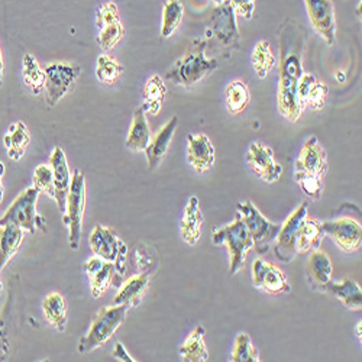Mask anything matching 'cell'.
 <instances>
[{"label": "cell", "mask_w": 362, "mask_h": 362, "mask_svg": "<svg viewBox=\"0 0 362 362\" xmlns=\"http://www.w3.org/2000/svg\"><path fill=\"white\" fill-rule=\"evenodd\" d=\"M4 174H5V165H4V163H0V202H2L4 194H5V187H4V183H2Z\"/></svg>", "instance_id": "obj_47"}, {"label": "cell", "mask_w": 362, "mask_h": 362, "mask_svg": "<svg viewBox=\"0 0 362 362\" xmlns=\"http://www.w3.org/2000/svg\"><path fill=\"white\" fill-rule=\"evenodd\" d=\"M325 291L337 297L344 306L352 310H361L362 308V288L361 286L352 280L345 279L339 283H332V280L326 284Z\"/></svg>", "instance_id": "obj_25"}, {"label": "cell", "mask_w": 362, "mask_h": 362, "mask_svg": "<svg viewBox=\"0 0 362 362\" xmlns=\"http://www.w3.org/2000/svg\"><path fill=\"white\" fill-rule=\"evenodd\" d=\"M204 334L206 330L202 325H197L185 341V344L180 346L178 352L181 359L185 362H206L209 361V351L204 344Z\"/></svg>", "instance_id": "obj_28"}, {"label": "cell", "mask_w": 362, "mask_h": 362, "mask_svg": "<svg viewBox=\"0 0 362 362\" xmlns=\"http://www.w3.org/2000/svg\"><path fill=\"white\" fill-rule=\"evenodd\" d=\"M149 287V274L141 273L128 279L115 296V305H125L129 309L139 306Z\"/></svg>", "instance_id": "obj_22"}, {"label": "cell", "mask_w": 362, "mask_h": 362, "mask_svg": "<svg viewBox=\"0 0 362 362\" xmlns=\"http://www.w3.org/2000/svg\"><path fill=\"white\" fill-rule=\"evenodd\" d=\"M23 81L31 88V92L38 96L45 88V70L41 69L37 58L33 54L23 55Z\"/></svg>", "instance_id": "obj_34"}, {"label": "cell", "mask_w": 362, "mask_h": 362, "mask_svg": "<svg viewBox=\"0 0 362 362\" xmlns=\"http://www.w3.org/2000/svg\"><path fill=\"white\" fill-rule=\"evenodd\" d=\"M361 329H362V323H361V322H358V323H356V327H355V332H356V337L359 338V341H361V338H362V332H361Z\"/></svg>", "instance_id": "obj_49"}, {"label": "cell", "mask_w": 362, "mask_h": 362, "mask_svg": "<svg viewBox=\"0 0 362 362\" xmlns=\"http://www.w3.org/2000/svg\"><path fill=\"white\" fill-rule=\"evenodd\" d=\"M42 312L49 325L58 332L67 329V303L59 293H49L42 300Z\"/></svg>", "instance_id": "obj_30"}, {"label": "cell", "mask_w": 362, "mask_h": 362, "mask_svg": "<svg viewBox=\"0 0 362 362\" xmlns=\"http://www.w3.org/2000/svg\"><path fill=\"white\" fill-rule=\"evenodd\" d=\"M236 214H239V216L243 218L244 223L247 225L254 240L255 251L259 255L268 252L271 245L274 244L281 225L269 222L250 199H247L244 203L236 204Z\"/></svg>", "instance_id": "obj_7"}, {"label": "cell", "mask_w": 362, "mask_h": 362, "mask_svg": "<svg viewBox=\"0 0 362 362\" xmlns=\"http://www.w3.org/2000/svg\"><path fill=\"white\" fill-rule=\"evenodd\" d=\"M309 21L317 35L332 47L337 41V11L332 0H303Z\"/></svg>", "instance_id": "obj_11"}, {"label": "cell", "mask_w": 362, "mask_h": 362, "mask_svg": "<svg viewBox=\"0 0 362 362\" xmlns=\"http://www.w3.org/2000/svg\"><path fill=\"white\" fill-rule=\"evenodd\" d=\"M206 41H215L223 51V54L240 49V34L236 23V13L226 4L216 5L209 19L206 29Z\"/></svg>", "instance_id": "obj_6"}, {"label": "cell", "mask_w": 362, "mask_h": 362, "mask_svg": "<svg viewBox=\"0 0 362 362\" xmlns=\"http://www.w3.org/2000/svg\"><path fill=\"white\" fill-rule=\"evenodd\" d=\"M177 127H178V117L174 116L157 132L154 138H151L148 146L144 151L146 156L149 171L157 170L163 163V160L165 158L171 141L174 138V134L177 131Z\"/></svg>", "instance_id": "obj_20"}, {"label": "cell", "mask_w": 362, "mask_h": 362, "mask_svg": "<svg viewBox=\"0 0 362 362\" xmlns=\"http://www.w3.org/2000/svg\"><path fill=\"white\" fill-rule=\"evenodd\" d=\"M233 362H258L259 361V352L252 344L251 338L245 332H240L235 338L233 351H232V359Z\"/></svg>", "instance_id": "obj_37"}, {"label": "cell", "mask_w": 362, "mask_h": 362, "mask_svg": "<svg viewBox=\"0 0 362 362\" xmlns=\"http://www.w3.org/2000/svg\"><path fill=\"white\" fill-rule=\"evenodd\" d=\"M4 71H5V59H4L2 48H0V86L4 83Z\"/></svg>", "instance_id": "obj_48"}, {"label": "cell", "mask_w": 362, "mask_h": 362, "mask_svg": "<svg viewBox=\"0 0 362 362\" xmlns=\"http://www.w3.org/2000/svg\"><path fill=\"white\" fill-rule=\"evenodd\" d=\"M207 41L206 38H197L192 42L189 51L178 58L173 67L167 71L165 78L174 84L192 87L200 83L203 78L216 71L219 62L216 58L207 57Z\"/></svg>", "instance_id": "obj_2"}, {"label": "cell", "mask_w": 362, "mask_h": 362, "mask_svg": "<svg viewBox=\"0 0 362 362\" xmlns=\"http://www.w3.org/2000/svg\"><path fill=\"white\" fill-rule=\"evenodd\" d=\"M23 240V229L15 225L0 226V271L16 255Z\"/></svg>", "instance_id": "obj_31"}, {"label": "cell", "mask_w": 362, "mask_h": 362, "mask_svg": "<svg viewBox=\"0 0 362 362\" xmlns=\"http://www.w3.org/2000/svg\"><path fill=\"white\" fill-rule=\"evenodd\" d=\"M129 308L125 305H113L103 308L95 316L87 334L78 341V354H88L103 346L127 319Z\"/></svg>", "instance_id": "obj_4"}, {"label": "cell", "mask_w": 362, "mask_h": 362, "mask_svg": "<svg viewBox=\"0 0 362 362\" xmlns=\"http://www.w3.org/2000/svg\"><path fill=\"white\" fill-rule=\"evenodd\" d=\"M214 2H215L216 5H221V4H223V0H214Z\"/></svg>", "instance_id": "obj_51"}, {"label": "cell", "mask_w": 362, "mask_h": 362, "mask_svg": "<svg viewBox=\"0 0 362 362\" xmlns=\"http://www.w3.org/2000/svg\"><path fill=\"white\" fill-rule=\"evenodd\" d=\"M34 187L54 199V173L48 164H41L34 171Z\"/></svg>", "instance_id": "obj_40"}, {"label": "cell", "mask_w": 362, "mask_h": 362, "mask_svg": "<svg viewBox=\"0 0 362 362\" xmlns=\"http://www.w3.org/2000/svg\"><path fill=\"white\" fill-rule=\"evenodd\" d=\"M216 153L210 138L204 134H189L187 161L197 174H203L215 164Z\"/></svg>", "instance_id": "obj_17"}, {"label": "cell", "mask_w": 362, "mask_h": 362, "mask_svg": "<svg viewBox=\"0 0 362 362\" xmlns=\"http://www.w3.org/2000/svg\"><path fill=\"white\" fill-rule=\"evenodd\" d=\"M247 163L252 173L268 185L276 183L283 174V165L276 161L274 151L261 141H255L250 145Z\"/></svg>", "instance_id": "obj_13"}, {"label": "cell", "mask_w": 362, "mask_h": 362, "mask_svg": "<svg viewBox=\"0 0 362 362\" xmlns=\"http://www.w3.org/2000/svg\"><path fill=\"white\" fill-rule=\"evenodd\" d=\"M252 284L267 294H284L290 293L291 287L283 271L262 258L252 262Z\"/></svg>", "instance_id": "obj_15"}, {"label": "cell", "mask_w": 362, "mask_h": 362, "mask_svg": "<svg viewBox=\"0 0 362 362\" xmlns=\"http://www.w3.org/2000/svg\"><path fill=\"white\" fill-rule=\"evenodd\" d=\"M151 138L153 136H151V129L148 127L146 113H145L144 107L141 106V107L135 109V112H134L132 124H131L125 145L131 151H135V153H144Z\"/></svg>", "instance_id": "obj_27"}, {"label": "cell", "mask_w": 362, "mask_h": 362, "mask_svg": "<svg viewBox=\"0 0 362 362\" xmlns=\"http://www.w3.org/2000/svg\"><path fill=\"white\" fill-rule=\"evenodd\" d=\"M323 222L319 219H309L308 216L300 223L296 240V251L297 254H309L315 250H319L322 238L325 236Z\"/></svg>", "instance_id": "obj_24"}, {"label": "cell", "mask_w": 362, "mask_h": 362, "mask_svg": "<svg viewBox=\"0 0 362 362\" xmlns=\"http://www.w3.org/2000/svg\"><path fill=\"white\" fill-rule=\"evenodd\" d=\"M294 171H303L315 175H326L327 173V154L316 136H310L303 144L300 156L296 160Z\"/></svg>", "instance_id": "obj_18"}, {"label": "cell", "mask_w": 362, "mask_h": 362, "mask_svg": "<svg viewBox=\"0 0 362 362\" xmlns=\"http://www.w3.org/2000/svg\"><path fill=\"white\" fill-rule=\"evenodd\" d=\"M306 274L313 288L325 290L332 279V261L326 252L319 250L312 251L306 264Z\"/></svg>", "instance_id": "obj_23"}, {"label": "cell", "mask_w": 362, "mask_h": 362, "mask_svg": "<svg viewBox=\"0 0 362 362\" xmlns=\"http://www.w3.org/2000/svg\"><path fill=\"white\" fill-rule=\"evenodd\" d=\"M122 73H124V67L115 57L106 52L99 55L98 64H96V77L100 83L112 86L120 78Z\"/></svg>", "instance_id": "obj_36"}, {"label": "cell", "mask_w": 362, "mask_h": 362, "mask_svg": "<svg viewBox=\"0 0 362 362\" xmlns=\"http://www.w3.org/2000/svg\"><path fill=\"white\" fill-rule=\"evenodd\" d=\"M40 197V190L33 187L25 189L13 203L8 207L4 216L0 218V226L15 225L29 233H35L37 230L47 232L45 219L38 214L37 203Z\"/></svg>", "instance_id": "obj_5"}, {"label": "cell", "mask_w": 362, "mask_h": 362, "mask_svg": "<svg viewBox=\"0 0 362 362\" xmlns=\"http://www.w3.org/2000/svg\"><path fill=\"white\" fill-rule=\"evenodd\" d=\"M31 142V132H29L28 127L18 120V122L12 124L4 136V144L8 151V157L13 161L22 160V157L26 153V148Z\"/></svg>", "instance_id": "obj_26"}, {"label": "cell", "mask_w": 362, "mask_h": 362, "mask_svg": "<svg viewBox=\"0 0 362 362\" xmlns=\"http://www.w3.org/2000/svg\"><path fill=\"white\" fill-rule=\"evenodd\" d=\"M308 34L294 19H286L279 31L280 44V84L277 93L279 112L288 120L297 122L303 109L297 100V84L303 76V52Z\"/></svg>", "instance_id": "obj_1"}, {"label": "cell", "mask_w": 362, "mask_h": 362, "mask_svg": "<svg viewBox=\"0 0 362 362\" xmlns=\"http://www.w3.org/2000/svg\"><path fill=\"white\" fill-rule=\"evenodd\" d=\"M83 269L88 279L90 288H92V296L95 298L102 297L117 274L116 267L113 262L105 261L99 257H93L87 259L83 264Z\"/></svg>", "instance_id": "obj_19"}, {"label": "cell", "mask_w": 362, "mask_h": 362, "mask_svg": "<svg viewBox=\"0 0 362 362\" xmlns=\"http://www.w3.org/2000/svg\"><path fill=\"white\" fill-rule=\"evenodd\" d=\"M223 2H226L233 9L236 16H243L248 21L254 18L257 0H223Z\"/></svg>", "instance_id": "obj_43"}, {"label": "cell", "mask_w": 362, "mask_h": 362, "mask_svg": "<svg viewBox=\"0 0 362 362\" xmlns=\"http://www.w3.org/2000/svg\"><path fill=\"white\" fill-rule=\"evenodd\" d=\"M84 207L86 177L80 170H74L71 174V185L64 210V223L69 228V244L71 250H78L81 243Z\"/></svg>", "instance_id": "obj_8"}, {"label": "cell", "mask_w": 362, "mask_h": 362, "mask_svg": "<svg viewBox=\"0 0 362 362\" xmlns=\"http://www.w3.org/2000/svg\"><path fill=\"white\" fill-rule=\"evenodd\" d=\"M251 102V93L245 81L233 80L225 88V105L230 115H240Z\"/></svg>", "instance_id": "obj_32"}, {"label": "cell", "mask_w": 362, "mask_h": 362, "mask_svg": "<svg viewBox=\"0 0 362 362\" xmlns=\"http://www.w3.org/2000/svg\"><path fill=\"white\" fill-rule=\"evenodd\" d=\"M49 165L54 173V200L58 206V210L64 214L67 196L71 185V173L67 163V157L62 146H55L49 157Z\"/></svg>", "instance_id": "obj_16"}, {"label": "cell", "mask_w": 362, "mask_h": 362, "mask_svg": "<svg viewBox=\"0 0 362 362\" xmlns=\"http://www.w3.org/2000/svg\"><path fill=\"white\" fill-rule=\"evenodd\" d=\"M185 6L181 0H167L163 9V25H161V37L170 38L183 21Z\"/></svg>", "instance_id": "obj_35"}, {"label": "cell", "mask_w": 362, "mask_h": 362, "mask_svg": "<svg viewBox=\"0 0 362 362\" xmlns=\"http://www.w3.org/2000/svg\"><path fill=\"white\" fill-rule=\"evenodd\" d=\"M323 233L334 239L337 247L346 252H355L362 244V226L361 222L352 218H339L330 222H323Z\"/></svg>", "instance_id": "obj_14"}, {"label": "cell", "mask_w": 362, "mask_h": 362, "mask_svg": "<svg viewBox=\"0 0 362 362\" xmlns=\"http://www.w3.org/2000/svg\"><path fill=\"white\" fill-rule=\"evenodd\" d=\"M294 181L303 190V193L313 202H319L323 194V177L303 173V171H294Z\"/></svg>", "instance_id": "obj_38"}, {"label": "cell", "mask_w": 362, "mask_h": 362, "mask_svg": "<svg viewBox=\"0 0 362 362\" xmlns=\"http://www.w3.org/2000/svg\"><path fill=\"white\" fill-rule=\"evenodd\" d=\"M308 216V202H303L294 209V212L284 221L274 240V254L281 262H291L296 255V240L300 223Z\"/></svg>", "instance_id": "obj_12"}, {"label": "cell", "mask_w": 362, "mask_h": 362, "mask_svg": "<svg viewBox=\"0 0 362 362\" xmlns=\"http://www.w3.org/2000/svg\"><path fill=\"white\" fill-rule=\"evenodd\" d=\"M45 100L54 107L62 100L81 74V67L76 63H52L45 69Z\"/></svg>", "instance_id": "obj_10"}, {"label": "cell", "mask_w": 362, "mask_h": 362, "mask_svg": "<svg viewBox=\"0 0 362 362\" xmlns=\"http://www.w3.org/2000/svg\"><path fill=\"white\" fill-rule=\"evenodd\" d=\"M11 351V341H9V332L8 323L5 317H0V361H5Z\"/></svg>", "instance_id": "obj_45"}, {"label": "cell", "mask_w": 362, "mask_h": 362, "mask_svg": "<svg viewBox=\"0 0 362 362\" xmlns=\"http://www.w3.org/2000/svg\"><path fill=\"white\" fill-rule=\"evenodd\" d=\"M361 6H362V2H359V5L356 6V15L359 16V19H361Z\"/></svg>", "instance_id": "obj_50"}, {"label": "cell", "mask_w": 362, "mask_h": 362, "mask_svg": "<svg viewBox=\"0 0 362 362\" xmlns=\"http://www.w3.org/2000/svg\"><path fill=\"white\" fill-rule=\"evenodd\" d=\"M316 77L310 73H303V76L300 77V81L297 84V100L300 107L305 110V100L310 92V88L313 87V84L316 83Z\"/></svg>", "instance_id": "obj_44"}, {"label": "cell", "mask_w": 362, "mask_h": 362, "mask_svg": "<svg viewBox=\"0 0 362 362\" xmlns=\"http://www.w3.org/2000/svg\"><path fill=\"white\" fill-rule=\"evenodd\" d=\"M203 221L204 218L199 197L192 196L185 207L183 216L180 219V235L189 247H196L200 243Z\"/></svg>", "instance_id": "obj_21"}, {"label": "cell", "mask_w": 362, "mask_h": 362, "mask_svg": "<svg viewBox=\"0 0 362 362\" xmlns=\"http://www.w3.org/2000/svg\"><path fill=\"white\" fill-rule=\"evenodd\" d=\"M2 287H4V284H2V280H0V291H2Z\"/></svg>", "instance_id": "obj_52"}, {"label": "cell", "mask_w": 362, "mask_h": 362, "mask_svg": "<svg viewBox=\"0 0 362 362\" xmlns=\"http://www.w3.org/2000/svg\"><path fill=\"white\" fill-rule=\"evenodd\" d=\"M88 244L96 257L115 264L117 274H125L128 247L112 228L96 225L88 236Z\"/></svg>", "instance_id": "obj_9"}, {"label": "cell", "mask_w": 362, "mask_h": 362, "mask_svg": "<svg viewBox=\"0 0 362 362\" xmlns=\"http://www.w3.org/2000/svg\"><path fill=\"white\" fill-rule=\"evenodd\" d=\"M214 245H226L230 257L229 262V276L238 274L245 265L247 254L250 250L254 248V240L251 233L244 223L243 218L236 214L235 221L232 223L225 225L222 228L215 229L212 235Z\"/></svg>", "instance_id": "obj_3"}, {"label": "cell", "mask_w": 362, "mask_h": 362, "mask_svg": "<svg viewBox=\"0 0 362 362\" xmlns=\"http://www.w3.org/2000/svg\"><path fill=\"white\" fill-rule=\"evenodd\" d=\"M99 29H100V33H99L96 41L105 52H109L110 49H113L120 41H122V38L125 35V28L122 25V21L107 23Z\"/></svg>", "instance_id": "obj_39"}, {"label": "cell", "mask_w": 362, "mask_h": 362, "mask_svg": "<svg viewBox=\"0 0 362 362\" xmlns=\"http://www.w3.org/2000/svg\"><path fill=\"white\" fill-rule=\"evenodd\" d=\"M167 87L158 74L151 76L144 86V110L151 116H157L165 102Z\"/></svg>", "instance_id": "obj_29"}, {"label": "cell", "mask_w": 362, "mask_h": 362, "mask_svg": "<svg viewBox=\"0 0 362 362\" xmlns=\"http://www.w3.org/2000/svg\"><path fill=\"white\" fill-rule=\"evenodd\" d=\"M120 21V13L119 9L116 6V4L113 2H105L103 5H100L96 11V25L98 28H102L107 23Z\"/></svg>", "instance_id": "obj_42"}, {"label": "cell", "mask_w": 362, "mask_h": 362, "mask_svg": "<svg viewBox=\"0 0 362 362\" xmlns=\"http://www.w3.org/2000/svg\"><path fill=\"white\" fill-rule=\"evenodd\" d=\"M327 93H329V88L326 84L316 81L313 84V87L310 88V92L305 100V109L310 107L313 110H320L325 107L326 99H327Z\"/></svg>", "instance_id": "obj_41"}, {"label": "cell", "mask_w": 362, "mask_h": 362, "mask_svg": "<svg viewBox=\"0 0 362 362\" xmlns=\"http://www.w3.org/2000/svg\"><path fill=\"white\" fill-rule=\"evenodd\" d=\"M113 356L116 361H120V362H135L136 361L128 354V351L122 342H116L115 349H113Z\"/></svg>", "instance_id": "obj_46"}, {"label": "cell", "mask_w": 362, "mask_h": 362, "mask_svg": "<svg viewBox=\"0 0 362 362\" xmlns=\"http://www.w3.org/2000/svg\"><path fill=\"white\" fill-rule=\"evenodd\" d=\"M251 64L255 71V74L259 78H265L269 71L276 66V55L271 49V45L268 41L261 40L255 44L252 54H251Z\"/></svg>", "instance_id": "obj_33"}]
</instances>
